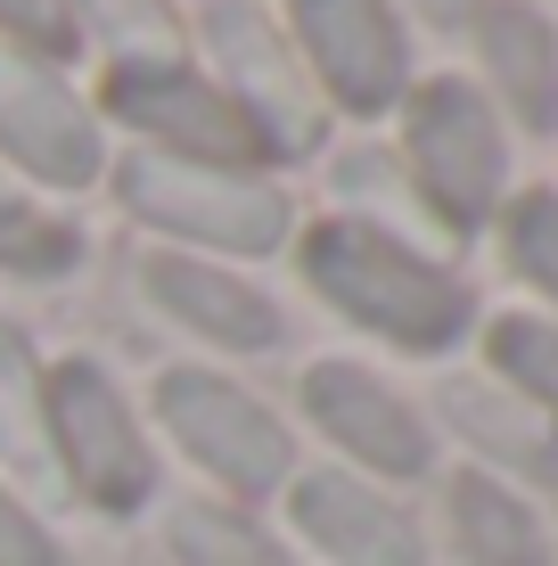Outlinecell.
<instances>
[{
	"instance_id": "cell-5",
	"label": "cell",
	"mask_w": 558,
	"mask_h": 566,
	"mask_svg": "<svg viewBox=\"0 0 558 566\" xmlns=\"http://www.w3.org/2000/svg\"><path fill=\"white\" fill-rule=\"evenodd\" d=\"M411 156H419L428 198L452 222H476L502 198V124L460 74H435V83L411 91Z\"/></svg>"
},
{
	"instance_id": "cell-14",
	"label": "cell",
	"mask_w": 558,
	"mask_h": 566,
	"mask_svg": "<svg viewBox=\"0 0 558 566\" xmlns=\"http://www.w3.org/2000/svg\"><path fill=\"white\" fill-rule=\"evenodd\" d=\"M460 534H468L476 566H543V542H534V517L517 510L502 484H460Z\"/></svg>"
},
{
	"instance_id": "cell-12",
	"label": "cell",
	"mask_w": 558,
	"mask_h": 566,
	"mask_svg": "<svg viewBox=\"0 0 558 566\" xmlns=\"http://www.w3.org/2000/svg\"><path fill=\"white\" fill-rule=\"evenodd\" d=\"M296 517H304V534H313L320 551H337L354 566H411L419 558L411 525H402L394 510H378V501L361 493V484H345V476L296 484Z\"/></svg>"
},
{
	"instance_id": "cell-10",
	"label": "cell",
	"mask_w": 558,
	"mask_h": 566,
	"mask_svg": "<svg viewBox=\"0 0 558 566\" xmlns=\"http://www.w3.org/2000/svg\"><path fill=\"white\" fill-rule=\"evenodd\" d=\"M468 25H476L493 91H502L534 132H558V25L534 0H476Z\"/></svg>"
},
{
	"instance_id": "cell-17",
	"label": "cell",
	"mask_w": 558,
	"mask_h": 566,
	"mask_svg": "<svg viewBox=\"0 0 558 566\" xmlns=\"http://www.w3.org/2000/svg\"><path fill=\"white\" fill-rule=\"evenodd\" d=\"M493 361L517 369L534 395H550V402H558V337H550V328H534V321H502V328H493Z\"/></svg>"
},
{
	"instance_id": "cell-19",
	"label": "cell",
	"mask_w": 558,
	"mask_h": 566,
	"mask_svg": "<svg viewBox=\"0 0 558 566\" xmlns=\"http://www.w3.org/2000/svg\"><path fill=\"white\" fill-rule=\"evenodd\" d=\"M66 255H74V239H66V230L33 222L25 206H0V263H25V271H57Z\"/></svg>"
},
{
	"instance_id": "cell-16",
	"label": "cell",
	"mask_w": 558,
	"mask_h": 566,
	"mask_svg": "<svg viewBox=\"0 0 558 566\" xmlns=\"http://www.w3.org/2000/svg\"><path fill=\"white\" fill-rule=\"evenodd\" d=\"M0 33L25 57H74V9L66 0H0Z\"/></svg>"
},
{
	"instance_id": "cell-21",
	"label": "cell",
	"mask_w": 558,
	"mask_h": 566,
	"mask_svg": "<svg viewBox=\"0 0 558 566\" xmlns=\"http://www.w3.org/2000/svg\"><path fill=\"white\" fill-rule=\"evenodd\" d=\"M0 566H57L50 534H42V525H33L25 510H17L9 493H0Z\"/></svg>"
},
{
	"instance_id": "cell-8",
	"label": "cell",
	"mask_w": 558,
	"mask_h": 566,
	"mask_svg": "<svg viewBox=\"0 0 558 566\" xmlns=\"http://www.w3.org/2000/svg\"><path fill=\"white\" fill-rule=\"evenodd\" d=\"M50 419H57V452H66V468L83 476L91 501H107V510H131V501L148 493V452H140V436H131V419H124V402H115V386H107L91 361H66V369H57Z\"/></svg>"
},
{
	"instance_id": "cell-2",
	"label": "cell",
	"mask_w": 558,
	"mask_h": 566,
	"mask_svg": "<svg viewBox=\"0 0 558 566\" xmlns=\"http://www.w3.org/2000/svg\"><path fill=\"white\" fill-rule=\"evenodd\" d=\"M107 107L124 124H140L148 140H165V156L181 165H222L239 172L255 156V124L230 107V91H214L206 74H189L181 57H115L107 66Z\"/></svg>"
},
{
	"instance_id": "cell-4",
	"label": "cell",
	"mask_w": 558,
	"mask_h": 566,
	"mask_svg": "<svg viewBox=\"0 0 558 566\" xmlns=\"http://www.w3.org/2000/svg\"><path fill=\"white\" fill-rule=\"evenodd\" d=\"M124 198L140 213H157V222H172V230H189V239L246 247V255L287 230L280 189L246 181V172H222V165H181V156H131Z\"/></svg>"
},
{
	"instance_id": "cell-11",
	"label": "cell",
	"mask_w": 558,
	"mask_h": 566,
	"mask_svg": "<svg viewBox=\"0 0 558 566\" xmlns=\"http://www.w3.org/2000/svg\"><path fill=\"white\" fill-rule=\"evenodd\" d=\"M313 411H320V427H329L337 443H354L370 468H394V476L428 468V443H419L411 411H402L387 386L354 378V369H320V378H313Z\"/></svg>"
},
{
	"instance_id": "cell-9",
	"label": "cell",
	"mask_w": 558,
	"mask_h": 566,
	"mask_svg": "<svg viewBox=\"0 0 558 566\" xmlns=\"http://www.w3.org/2000/svg\"><path fill=\"white\" fill-rule=\"evenodd\" d=\"M165 419L189 436V452H198L206 468H222L239 493H255V484H272L280 468H287V443H280V427L255 411L246 395H230L222 378H165Z\"/></svg>"
},
{
	"instance_id": "cell-1",
	"label": "cell",
	"mask_w": 558,
	"mask_h": 566,
	"mask_svg": "<svg viewBox=\"0 0 558 566\" xmlns=\"http://www.w3.org/2000/svg\"><path fill=\"white\" fill-rule=\"evenodd\" d=\"M304 263H313V280L329 287V296L354 312V321L387 328L394 345H452L460 321H468V296L444 280L435 263H419L402 239L387 230H361V222H329L304 239Z\"/></svg>"
},
{
	"instance_id": "cell-15",
	"label": "cell",
	"mask_w": 558,
	"mask_h": 566,
	"mask_svg": "<svg viewBox=\"0 0 558 566\" xmlns=\"http://www.w3.org/2000/svg\"><path fill=\"white\" fill-rule=\"evenodd\" d=\"M74 25H99L124 57H172V0H66Z\"/></svg>"
},
{
	"instance_id": "cell-20",
	"label": "cell",
	"mask_w": 558,
	"mask_h": 566,
	"mask_svg": "<svg viewBox=\"0 0 558 566\" xmlns=\"http://www.w3.org/2000/svg\"><path fill=\"white\" fill-rule=\"evenodd\" d=\"M181 542H189L198 558H214V566H272V551H263L246 525H222V517H189Z\"/></svg>"
},
{
	"instance_id": "cell-18",
	"label": "cell",
	"mask_w": 558,
	"mask_h": 566,
	"mask_svg": "<svg viewBox=\"0 0 558 566\" xmlns=\"http://www.w3.org/2000/svg\"><path fill=\"white\" fill-rule=\"evenodd\" d=\"M509 239H517V263H526V280H543L558 296V198H526L509 213Z\"/></svg>"
},
{
	"instance_id": "cell-13",
	"label": "cell",
	"mask_w": 558,
	"mask_h": 566,
	"mask_svg": "<svg viewBox=\"0 0 558 566\" xmlns=\"http://www.w3.org/2000/svg\"><path fill=\"white\" fill-rule=\"evenodd\" d=\"M148 280H157V296H165L172 312H189L198 328H214V337H230V345H272V337H280L272 304H263L255 287L222 280V271H198V263H157Z\"/></svg>"
},
{
	"instance_id": "cell-3",
	"label": "cell",
	"mask_w": 558,
	"mask_h": 566,
	"mask_svg": "<svg viewBox=\"0 0 558 566\" xmlns=\"http://www.w3.org/2000/svg\"><path fill=\"white\" fill-rule=\"evenodd\" d=\"M206 33H214V57L230 74V107L255 124V140L280 148V156H304L320 140V107H313V91H304L296 42H287L255 0H214V9H206Z\"/></svg>"
},
{
	"instance_id": "cell-22",
	"label": "cell",
	"mask_w": 558,
	"mask_h": 566,
	"mask_svg": "<svg viewBox=\"0 0 558 566\" xmlns=\"http://www.w3.org/2000/svg\"><path fill=\"white\" fill-rule=\"evenodd\" d=\"M419 17H435V25H468L476 17V0H411Z\"/></svg>"
},
{
	"instance_id": "cell-7",
	"label": "cell",
	"mask_w": 558,
	"mask_h": 566,
	"mask_svg": "<svg viewBox=\"0 0 558 566\" xmlns=\"http://www.w3.org/2000/svg\"><path fill=\"white\" fill-rule=\"evenodd\" d=\"M0 148L57 189L99 172V124L42 57H0Z\"/></svg>"
},
{
	"instance_id": "cell-6",
	"label": "cell",
	"mask_w": 558,
	"mask_h": 566,
	"mask_svg": "<svg viewBox=\"0 0 558 566\" xmlns=\"http://www.w3.org/2000/svg\"><path fill=\"white\" fill-rule=\"evenodd\" d=\"M287 17H296V57H313L320 83L354 115H378L402 99L411 50H402L394 0H287Z\"/></svg>"
}]
</instances>
